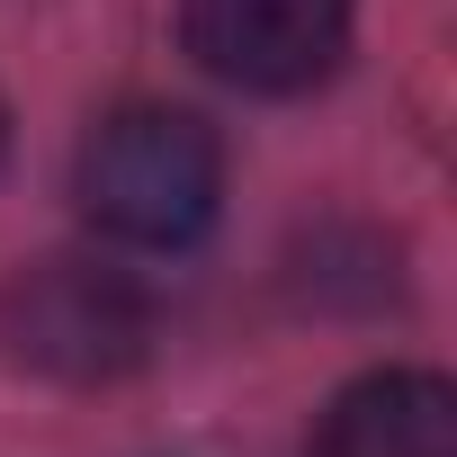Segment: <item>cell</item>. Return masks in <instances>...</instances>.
<instances>
[{
    "label": "cell",
    "mask_w": 457,
    "mask_h": 457,
    "mask_svg": "<svg viewBox=\"0 0 457 457\" xmlns=\"http://www.w3.org/2000/svg\"><path fill=\"white\" fill-rule=\"evenodd\" d=\"M350 19L359 0H179L188 54L252 99L314 90L350 54Z\"/></svg>",
    "instance_id": "3957f363"
},
{
    "label": "cell",
    "mask_w": 457,
    "mask_h": 457,
    "mask_svg": "<svg viewBox=\"0 0 457 457\" xmlns=\"http://www.w3.org/2000/svg\"><path fill=\"white\" fill-rule=\"evenodd\" d=\"M0 350L54 386H117L153 350V296L90 252H46L0 278Z\"/></svg>",
    "instance_id": "7a4b0ae2"
},
{
    "label": "cell",
    "mask_w": 457,
    "mask_h": 457,
    "mask_svg": "<svg viewBox=\"0 0 457 457\" xmlns=\"http://www.w3.org/2000/svg\"><path fill=\"white\" fill-rule=\"evenodd\" d=\"M314 457H457V386L430 368H368L323 403Z\"/></svg>",
    "instance_id": "277c9868"
},
{
    "label": "cell",
    "mask_w": 457,
    "mask_h": 457,
    "mask_svg": "<svg viewBox=\"0 0 457 457\" xmlns=\"http://www.w3.org/2000/svg\"><path fill=\"white\" fill-rule=\"evenodd\" d=\"M0 153H10V108H0Z\"/></svg>",
    "instance_id": "5b68a950"
},
{
    "label": "cell",
    "mask_w": 457,
    "mask_h": 457,
    "mask_svg": "<svg viewBox=\"0 0 457 457\" xmlns=\"http://www.w3.org/2000/svg\"><path fill=\"white\" fill-rule=\"evenodd\" d=\"M72 197L126 252H188L224 206V144L206 117L162 99L108 108L72 153Z\"/></svg>",
    "instance_id": "6da1fadb"
}]
</instances>
